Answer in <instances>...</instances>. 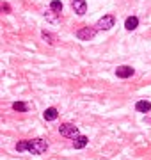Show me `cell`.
Listing matches in <instances>:
<instances>
[{
    "label": "cell",
    "mask_w": 151,
    "mask_h": 160,
    "mask_svg": "<svg viewBox=\"0 0 151 160\" xmlns=\"http://www.w3.org/2000/svg\"><path fill=\"white\" fill-rule=\"evenodd\" d=\"M46 149H48V142L45 139H32V141H29V153L41 155Z\"/></svg>",
    "instance_id": "cell-1"
},
{
    "label": "cell",
    "mask_w": 151,
    "mask_h": 160,
    "mask_svg": "<svg viewBox=\"0 0 151 160\" xmlns=\"http://www.w3.org/2000/svg\"><path fill=\"white\" fill-rule=\"evenodd\" d=\"M59 132H61V135L66 139H73L75 141L80 133H78V128H76L75 125H71V123H64V125L59 126Z\"/></svg>",
    "instance_id": "cell-2"
},
{
    "label": "cell",
    "mask_w": 151,
    "mask_h": 160,
    "mask_svg": "<svg viewBox=\"0 0 151 160\" xmlns=\"http://www.w3.org/2000/svg\"><path fill=\"white\" fill-rule=\"evenodd\" d=\"M96 32H98V29H93V27H84V29H80L78 32H76V38L82 39V41H87V39L96 38Z\"/></svg>",
    "instance_id": "cell-3"
},
{
    "label": "cell",
    "mask_w": 151,
    "mask_h": 160,
    "mask_svg": "<svg viewBox=\"0 0 151 160\" xmlns=\"http://www.w3.org/2000/svg\"><path fill=\"white\" fill-rule=\"evenodd\" d=\"M114 23H116V20H114L112 14H105L103 18H100L98 27H96V29H98V30H109V29L114 27Z\"/></svg>",
    "instance_id": "cell-4"
},
{
    "label": "cell",
    "mask_w": 151,
    "mask_h": 160,
    "mask_svg": "<svg viewBox=\"0 0 151 160\" xmlns=\"http://www.w3.org/2000/svg\"><path fill=\"white\" fill-rule=\"evenodd\" d=\"M71 7H73V11L76 14H85L87 11V4H85V0H71Z\"/></svg>",
    "instance_id": "cell-5"
},
{
    "label": "cell",
    "mask_w": 151,
    "mask_h": 160,
    "mask_svg": "<svg viewBox=\"0 0 151 160\" xmlns=\"http://www.w3.org/2000/svg\"><path fill=\"white\" fill-rule=\"evenodd\" d=\"M116 75L119 78H128V77L134 75V68H132V66H117Z\"/></svg>",
    "instance_id": "cell-6"
},
{
    "label": "cell",
    "mask_w": 151,
    "mask_h": 160,
    "mask_svg": "<svg viewBox=\"0 0 151 160\" xmlns=\"http://www.w3.org/2000/svg\"><path fill=\"white\" fill-rule=\"evenodd\" d=\"M89 142V137H85V135H78V137L73 141V146H75V149H82V148H85Z\"/></svg>",
    "instance_id": "cell-7"
},
{
    "label": "cell",
    "mask_w": 151,
    "mask_h": 160,
    "mask_svg": "<svg viewBox=\"0 0 151 160\" xmlns=\"http://www.w3.org/2000/svg\"><path fill=\"white\" fill-rule=\"evenodd\" d=\"M124 27H126V30H135L137 27H139V18H137V16L126 18V22H124Z\"/></svg>",
    "instance_id": "cell-8"
},
{
    "label": "cell",
    "mask_w": 151,
    "mask_h": 160,
    "mask_svg": "<svg viewBox=\"0 0 151 160\" xmlns=\"http://www.w3.org/2000/svg\"><path fill=\"white\" fill-rule=\"evenodd\" d=\"M135 109L139 110V112H149L151 110V103L148 100H139V102L135 103Z\"/></svg>",
    "instance_id": "cell-9"
},
{
    "label": "cell",
    "mask_w": 151,
    "mask_h": 160,
    "mask_svg": "<svg viewBox=\"0 0 151 160\" xmlns=\"http://www.w3.org/2000/svg\"><path fill=\"white\" fill-rule=\"evenodd\" d=\"M41 36H43V39L46 41V43H50V45H57V43H59L57 36L52 34V32H48V30H43V32H41Z\"/></svg>",
    "instance_id": "cell-10"
},
{
    "label": "cell",
    "mask_w": 151,
    "mask_h": 160,
    "mask_svg": "<svg viewBox=\"0 0 151 160\" xmlns=\"http://www.w3.org/2000/svg\"><path fill=\"white\" fill-rule=\"evenodd\" d=\"M57 116H59V112H57V109H53V107H50V109H46L45 112H43V118H45L46 121L57 119Z\"/></svg>",
    "instance_id": "cell-11"
},
{
    "label": "cell",
    "mask_w": 151,
    "mask_h": 160,
    "mask_svg": "<svg viewBox=\"0 0 151 160\" xmlns=\"http://www.w3.org/2000/svg\"><path fill=\"white\" fill-rule=\"evenodd\" d=\"M50 9H52L55 14H61V12H62V2H61V0H52V2H50Z\"/></svg>",
    "instance_id": "cell-12"
},
{
    "label": "cell",
    "mask_w": 151,
    "mask_h": 160,
    "mask_svg": "<svg viewBox=\"0 0 151 160\" xmlns=\"http://www.w3.org/2000/svg\"><path fill=\"white\" fill-rule=\"evenodd\" d=\"M12 109L16 110V112H27L29 110V105L25 102H14L12 103Z\"/></svg>",
    "instance_id": "cell-13"
},
{
    "label": "cell",
    "mask_w": 151,
    "mask_h": 160,
    "mask_svg": "<svg viewBox=\"0 0 151 160\" xmlns=\"http://www.w3.org/2000/svg\"><path fill=\"white\" fill-rule=\"evenodd\" d=\"M16 151H29V141H20V142H16Z\"/></svg>",
    "instance_id": "cell-14"
},
{
    "label": "cell",
    "mask_w": 151,
    "mask_h": 160,
    "mask_svg": "<svg viewBox=\"0 0 151 160\" xmlns=\"http://www.w3.org/2000/svg\"><path fill=\"white\" fill-rule=\"evenodd\" d=\"M45 16H46V18H48V20H50V22H52V23H57V22H59L57 14H53V11H52V9H50V11H46V12H45Z\"/></svg>",
    "instance_id": "cell-15"
},
{
    "label": "cell",
    "mask_w": 151,
    "mask_h": 160,
    "mask_svg": "<svg viewBox=\"0 0 151 160\" xmlns=\"http://www.w3.org/2000/svg\"><path fill=\"white\" fill-rule=\"evenodd\" d=\"M2 11L4 12H11V6H9V4H2Z\"/></svg>",
    "instance_id": "cell-16"
},
{
    "label": "cell",
    "mask_w": 151,
    "mask_h": 160,
    "mask_svg": "<svg viewBox=\"0 0 151 160\" xmlns=\"http://www.w3.org/2000/svg\"><path fill=\"white\" fill-rule=\"evenodd\" d=\"M149 123H151V119H149Z\"/></svg>",
    "instance_id": "cell-17"
}]
</instances>
